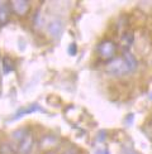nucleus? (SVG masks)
Masks as SVG:
<instances>
[{
  "label": "nucleus",
  "mask_w": 152,
  "mask_h": 154,
  "mask_svg": "<svg viewBox=\"0 0 152 154\" xmlns=\"http://www.w3.org/2000/svg\"><path fill=\"white\" fill-rule=\"evenodd\" d=\"M128 154H136V153H133V152H129V153H128Z\"/></svg>",
  "instance_id": "ddd939ff"
},
{
  "label": "nucleus",
  "mask_w": 152,
  "mask_h": 154,
  "mask_svg": "<svg viewBox=\"0 0 152 154\" xmlns=\"http://www.w3.org/2000/svg\"><path fill=\"white\" fill-rule=\"evenodd\" d=\"M32 145H33V138H32V134L28 133L25 138L19 143V148H18L19 154H29L32 150Z\"/></svg>",
  "instance_id": "20e7f679"
},
{
  "label": "nucleus",
  "mask_w": 152,
  "mask_h": 154,
  "mask_svg": "<svg viewBox=\"0 0 152 154\" xmlns=\"http://www.w3.org/2000/svg\"><path fill=\"white\" fill-rule=\"evenodd\" d=\"M37 111H43L41 106L38 105V104H32L27 107H22V109H19V110L14 114V116H13V119L10 121H15V120H19V119H22L23 116H25V115H29V114H33V112H37Z\"/></svg>",
  "instance_id": "7ed1b4c3"
},
{
  "label": "nucleus",
  "mask_w": 152,
  "mask_h": 154,
  "mask_svg": "<svg viewBox=\"0 0 152 154\" xmlns=\"http://www.w3.org/2000/svg\"><path fill=\"white\" fill-rule=\"evenodd\" d=\"M8 19H9V10L4 4H2L0 5V24H5L8 22Z\"/></svg>",
  "instance_id": "1a4fd4ad"
},
{
  "label": "nucleus",
  "mask_w": 152,
  "mask_h": 154,
  "mask_svg": "<svg viewBox=\"0 0 152 154\" xmlns=\"http://www.w3.org/2000/svg\"><path fill=\"white\" fill-rule=\"evenodd\" d=\"M3 69H4V73H9L14 69V62L9 57H4L3 58Z\"/></svg>",
  "instance_id": "6e6552de"
},
{
  "label": "nucleus",
  "mask_w": 152,
  "mask_h": 154,
  "mask_svg": "<svg viewBox=\"0 0 152 154\" xmlns=\"http://www.w3.org/2000/svg\"><path fill=\"white\" fill-rule=\"evenodd\" d=\"M105 71L106 73H109L112 76H124L127 73H129V67L125 63L123 57H116V58L110 60L109 62L106 63L105 66Z\"/></svg>",
  "instance_id": "f257e3e1"
},
{
  "label": "nucleus",
  "mask_w": 152,
  "mask_h": 154,
  "mask_svg": "<svg viewBox=\"0 0 152 154\" xmlns=\"http://www.w3.org/2000/svg\"><path fill=\"white\" fill-rule=\"evenodd\" d=\"M13 9L17 13L18 15H25L29 11V3L28 2H23V0H17V2H13Z\"/></svg>",
  "instance_id": "423d86ee"
},
{
  "label": "nucleus",
  "mask_w": 152,
  "mask_h": 154,
  "mask_svg": "<svg viewBox=\"0 0 152 154\" xmlns=\"http://www.w3.org/2000/svg\"><path fill=\"white\" fill-rule=\"evenodd\" d=\"M131 34H132V33H129V34H128V37H129L128 39H129V41H132V39H133V38H132V35H131ZM123 43H124V44L127 43V38H125V37H123ZM128 44H131V42H128Z\"/></svg>",
  "instance_id": "f8f14e48"
},
{
  "label": "nucleus",
  "mask_w": 152,
  "mask_h": 154,
  "mask_svg": "<svg viewBox=\"0 0 152 154\" xmlns=\"http://www.w3.org/2000/svg\"><path fill=\"white\" fill-rule=\"evenodd\" d=\"M67 53L70 56H76V53H78V46H76V43H71L70 46L67 47Z\"/></svg>",
  "instance_id": "9d476101"
},
{
  "label": "nucleus",
  "mask_w": 152,
  "mask_h": 154,
  "mask_svg": "<svg viewBox=\"0 0 152 154\" xmlns=\"http://www.w3.org/2000/svg\"><path fill=\"white\" fill-rule=\"evenodd\" d=\"M48 33L52 35L53 38H59L62 33V30H63V24L61 20H59V19H56V20L53 22H51L48 24Z\"/></svg>",
  "instance_id": "39448f33"
},
{
  "label": "nucleus",
  "mask_w": 152,
  "mask_h": 154,
  "mask_svg": "<svg viewBox=\"0 0 152 154\" xmlns=\"http://www.w3.org/2000/svg\"><path fill=\"white\" fill-rule=\"evenodd\" d=\"M123 58H124V61H125L127 65H128L129 71H131V72L135 71V69L137 68V60L135 58V56H133L131 52H128V51H125L124 54H123Z\"/></svg>",
  "instance_id": "0eeeda50"
},
{
  "label": "nucleus",
  "mask_w": 152,
  "mask_h": 154,
  "mask_svg": "<svg viewBox=\"0 0 152 154\" xmlns=\"http://www.w3.org/2000/svg\"><path fill=\"white\" fill-rule=\"evenodd\" d=\"M98 53L104 60H113L116 53V44L112 41H104L98 46Z\"/></svg>",
  "instance_id": "f03ea898"
},
{
  "label": "nucleus",
  "mask_w": 152,
  "mask_h": 154,
  "mask_svg": "<svg viewBox=\"0 0 152 154\" xmlns=\"http://www.w3.org/2000/svg\"><path fill=\"white\" fill-rule=\"evenodd\" d=\"M94 154H109V150H108L105 146H98V148L95 149Z\"/></svg>",
  "instance_id": "9b49d317"
},
{
  "label": "nucleus",
  "mask_w": 152,
  "mask_h": 154,
  "mask_svg": "<svg viewBox=\"0 0 152 154\" xmlns=\"http://www.w3.org/2000/svg\"><path fill=\"white\" fill-rule=\"evenodd\" d=\"M151 96H152V94H151ZM151 100H152V97H151Z\"/></svg>",
  "instance_id": "4468645a"
}]
</instances>
